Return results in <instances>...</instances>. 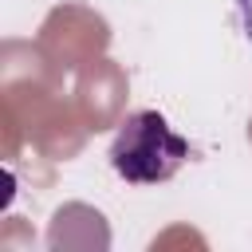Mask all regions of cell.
<instances>
[{
  "instance_id": "obj_1",
  "label": "cell",
  "mask_w": 252,
  "mask_h": 252,
  "mask_svg": "<svg viewBox=\"0 0 252 252\" xmlns=\"http://www.w3.org/2000/svg\"><path fill=\"white\" fill-rule=\"evenodd\" d=\"M110 169L130 185H161L189 161V142L158 110H134L122 118L110 142Z\"/></svg>"
},
{
  "instance_id": "obj_2",
  "label": "cell",
  "mask_w": 252,
  "mask_h": 252,
  "mask_svg": "<svg viewBox=\"0 0 252 252\" xmlns=\"http://www.w3.org/2000/svg\"><path fill=\"white\" fill-rule=\"evenodd\" d=\"M236 4V16H240V28H244V39L252 43V0H232Z\"/></svg>"
}]
</instances>
